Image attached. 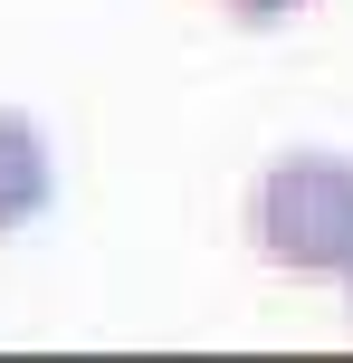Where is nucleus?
<instances>
[{
  "mask_svg": "<svg viewBox=\"0 0 353 363\" xmlns=\"http://www.w3.org/2000/svg\"><path fill=\"white\" fill-rule=\"evenodd\" d=\"M229 19H248V29H277V19H296V10H316V0H220Z\"/></svg>",
  "mask_w": 353,
  "mask_h": 363,
  "instance_id": "3",
  "label": "nucleus"
},
{
  "mask_svg": "<svg viewBox=\"0 0 353 363\" xmlns=\"http://www.w3.org/2000/svg\"><path fill=\"white\" fill-rule=\"evenodd\" d=\"M57 201V163H48V134L29 125L19 106H0V239H19L38 211Z\"/></svg>",
  "mask_w": 353,
  "mask_h": 363,
  "instance_id": "2",
  "label": "nucleus"
},
{
  "mask_svg": "<svg viewBox=\"0 0 353 363\" xmlns=\"http://www.w3.org/2000/svg\"><path fill=\"white\" fill-rule=\"evenodd\" d=\"M248 239L277 277H353V153L296 144L248 191Z\"/></svg>",
  "mask_w": 353,
  "mask_h": 363,
  "instance_id": "1",
  "label": "nucleus"
},
{
  "mask_svg": "<svg viewBox=\"0 0 353 363\" xmlns=\"http://www.w3.org/2000/svg\"><path fill=\"white\" fill-rule=\"evenodd\" d=\"M344 287H353V277H344Z\"/></svg>",
  "mask_w": 353,
  "mask_h": 363,
  "instance_id": "4",
  "label": "nucleus"
}]
</instances>
